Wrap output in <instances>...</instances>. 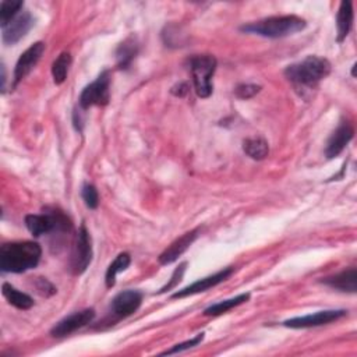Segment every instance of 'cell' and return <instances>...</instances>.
<instances>
[{"mask_svg":"<svg viewBox=\"0 0 357 357\" xmlns=\"http://www.w3.org/2000/svg\"><path fill=\"white\" fill-rule=\"evenodd\" d=\"M40 255V245L35 241L6 243L0 248V268L3 272L22 273L35 268Z\"/></svg>","mask_w":357,"mask_h":357,"instance_id":"obj_1","label":"cell"},{"mask_svg":"<svg viewBox=\"0 0 357 357\" xmlns=\"http://www.w3.org/2000/svg\"><path fill=\"white\" fill-rule=\"evenodd\" d=\"M331 73V63L318 56H307L298 63L286 67V78L297 86H315Z\"/></svg>","mask_w":357,"mask_h":357,"instance_id":"obj_2","label":"cell"},{"mask_svg":"<svg viewBox=\"0 0 357 357\" xmlns=\"http://www.w3.org/2000/svg\"><path fill=\"white\" fill-rule=\"evenodd\" d=\"M305 28V21L297 15L268 17L240 26L243 32L255 33L265 38H284L294 35Z\"/></svg>","mask_w":357,"mask_h":357,"instance_id":"obj_3","label":"cell"},{"mask_svg":"<svg viewBox=\"0 0 357 357\" xmlns=\"http://www.w3.org/2000/svg\"><path fill=\"white\" fill-rule=\"evenodd\" d=\"M194 89L199 98H208L212 93V77L216 70V59L211 54H197L190 59Z\"/></svg>","mask_w":357,"mask_h":357,"instance_id":"obj_4","label":"cell"},{"mask_svg":"<svg viewBox=\"0 0 357 357\" xmlns=\"http://www.w3.org/2000/svg\"><path fill=\"white\" fill-rule=\"evenodd\" d=\"M25 226L35 237H39L42 234H46L54 230L57 231L70 230L71 223L61 212L53 211L49 213H40V215H33V213L26 215Z\"/></svg>","mask_w":357,"mask_h":357,"instance_id":"obj_5","label":"cell"},{"mask_svg":"<svg viewBox=\"0 0 357 357\" xmlns=\"http://www.w3.org/2000/svg\"><path fill=\"white\" fill-rule=\"evenodd\" d=\"M110 99V74L102 71L98 78L86 85L79 95V106L88 109L91 106H105Z\"/></svg>","mask_w":357,"mask_h":357,"instance_id":"obj_6","label":"cell"},{"mask_svg":"<svg viewBox=\"0 0 357 357\" xmlns=\"http://www.w3.org/2000/svg\"><path fill=\"white\" fill-rule=\"evenodd\" d=\"M92 261V240L89 231L82 225L78 229L74 251L71 255V269L75 275H81L86 271Z\"/></svg>","mask_w":357,"mask_h":357,"instance_id":"obj_7","label":"cell"},{"mask_svg":"<svg viewBox=\"0 0 357 357\" xmlns=\"http://www.w3.org/2000/svg\"><path fill=\"white\" fill-rule=\"evenodd\" d=\"M346 312L347 311H344V310H325V311H318L315 314H308L304 317H296V318L286 319L283 322V325L287 328H293V329L321 326V325H326L333 321H337L339 318L344 317Z\"/></svg>","mask_w":357,"mask_h":357,"instance_id":"obj_8","label":"cell"},{"mask_svg":"<svg viewBox=\"0 0 357 357\" xmlns=\"http://www.w3.org/2000/svg\"><path fill=\"white\" fill-rule=\"evenodd\" d=\"M93 318H95V310L93 308H85V310L77 311L71 315H67L61 321H59L52 328L50 333H52V336H56V337L67 336V335L75 332L77 329L88 325L89 322H92Z\"/></svg>","mask_w":357,"mask_h":357,"instance_id":"obj_9","label":"cell"},{"mask_svg":"<svg viewBox=\"0 0 357 357\" xmlns=\"http://www.w3.org/2000/svg\"><path fill=\"white\" fill-rule=\"evenodd\" d=\"M43 52H45V43L43 42H36V43L31 45L20 56V59L15 64V68H14V84H13V86H17L32 71V68L40 60Z\"/></svg>","mask_w":357,"mask_h":357,"instance_id":"obj_10","label":"cell"},{"mask_svg":"<svg viewBox=\"0 0 357 357\" xmlns=\"http://www.w3.org/2000/svg\"><path fill=\"white\" fill-rule=\"evenodd\" d=\"M33 25V18L29 11L20 13L15 18H13L6 26H3V42L6 45H14L20 39H22L31 26Z\"/></svg>","mask_w":357,"mask_h":357,"instance_id":"obj_11","label":"cell"},{"mask_svg":"<svg viewBox=\"0 0 357 357\" xmlns=\"http://www.w3.org/2000/svg\"><path fill=\"white\" fill-rule=\"evenodd\" d=\"M231 273H233V268H225V269H222V271H219L213 275H209L206 278H202V279L185 286L181 290H177L176 293L172 294V298H183V297H187V296H192V294L205 291V290L222 283L223 280H226Z\"/></svg>","mask_w":357,"mask_h":357,"instance_id":"obj_12","label":"cell"},{"mask_svg":"<svg viewBox=\"0 0 357 357\" xmlns=\"http://www.w3.org/2000/svg\"><path fill=\"white\" fill-rule=\"evenodd\" d=\"M354 134V130L349 121H340L337 128L332 132V135L328 139L326 148H325V156L328 159L336 158L344 148L346 145L351 141Z\"/></svg>","mask_w":357,"mask_h":357,"instance_id":"obj_13","label":"cell"},{"mask_svg":"<svg viewBox=\"0 0 357 357\" xmlns=\"http://www.w3.org/2000/svg\"><path fill=\"white\" fill-rule=\"evenodd\" d=\"M142 303V294L137 290H124L112 300V311L117 317H128L134 314Z\"/></svg>","mask_w":357,"mask_h":357,"instance_id":"obj_14","label":"cell"},{"mask_svg":"<svg viewBox=\"0 0 357 357\" xmlns=\"http://www.w3.org/2000/svg\"><path fill=\"white\" fill-rule=\"evenodd\" d=\"M199 230L194 229L191 231L184 233L181 237L176 238L160 255H159V262L162 265H169L172 262H174L183 252H185L188 250V247L195 241V238L198 237Z\"/></svg>","mask_w":357,"mask_h":357,"instance_id":"obj_15","label":"cell"},{"mask_svg":"<svg viewBox=\"0 0 357 357\" xmlns=\"http://www.w3.org/2000/svg\"><path fill=\"white\" fill-rule=\"evenodd\" d=\"M322 283L326 286L340 290V291H349L356 293L357 290V271L356 268H350L346 271H342L333 276H328L322 279Z\"/></svg>","mask_w":357,"mask_h":357,"instance_id":"obj_16","label":"cell"},{"mask_svg":"<svg viewBox=\"0 0 357 357\" xmlns=\"http://www.w3.org/2000/svg\"><path fill=\"white\" fill-rule=\"evenodd\" d=\"M336 22H337V42H342L349 35L353 24V7L350 1L340 3Z\"/></svg>","mask_w":357,"mask_h":357,"instance_id":"obj_17","label":"cell"},{"mask_svg":"<svg viewBox=\"0 0 357 357\" xmlns=\"http://www.w3.org/2000/svg\"><path fill=\"white\" fill-rule=\"evenodd\" d=\"M250 300V293H243V294H238L233 298H229V300H223V301H219L216 304H212L209 305L208 308L204 310V315L206 317H216V315H220V314H225L227 311H230L231 308L245 303Z\"/></svg>","mask_w":357,"mask_h":357,"instance_id":"obj_18","label":"cell"},{"mask_svg":"<svg viewBox=\"0 0 357 357\" xmlns=\"http://www.w3.org/2000/svg\"><path fill=\"white\" fill-rule=\"evenodd\" d=\"M1 290H3V296L7 298V301L20 310H28L33 305V300L26 293L17 290L10 283H4Z\"/></svg>","mask_w":357,"mask_h":357,"instance_id":"obj_19","label":"cell"},{"mask_svg":"<svg viewBox=\"0 0 357 357\" xmlns=\"http://www.w3.org/2000/svg\"><path fill=\"white\" fill-rule=\"evenodd\" d=\"M130 262H131V257L127 252H121L114 258V261L107 266L106 275H105V282L107 287H113L116 284V276L120 272L126 271L130 266Z\"/></svg>","mask_w":357,"mask_h":357,"instance_id":"obj_20","label":"cell"},{"mask_svg":"<svg viewBox=\"0 0 357 357\" xmlns=\"http://www.w3.org/2000/svg\"><path fill=\"white\" fill-rule=\"evenodd\" d=\"M243 151L254 160H262L269 153L268 142L264 138H247L243 142Z\"/></svg>","mask_w":357,"mask_h":357,"instance_id":"obj_21","label":"cell"},{"mask_svg":"<svg viewBox=\"0 0 357 357\" xmlns=\"http://www.w3.org/2000/svg\"><path fill=\"white\" fill-rule=\"evenodd\" d=\"M71 64V56L68 52H63L52 64V77L54 84H63L67 78L68 67Z\"/></svg>","mask_w":357,"mask_h":357,"instance_id":"obj_22","label":"cell"},{"mask_svg":"<svg viewBox=\"0 0 357 357\" xmlns=\"http://www.w3.org/2000/svg\"><path fill=\"white\" fill-rule=\"evenodd\" d=\"M137 54V43L132 39H127L124 40L117 52H116V57H117V66L120 68H127L130 66V63L134 60Z\"/></svg>","mask_w":357,"mask_h":357,"instance_id":"obj_23","label":"cell"},{"mask_svg":"<svg viewBox=\"0 0 357 357\" xmlns=\"http://www.w3.org/2000/svg\"><path fill=\"white\" fill-rule=\"evenodd\" d=\"M24 3L22 1H15V0H4L0 4V21H1V28L6 26L13 18H15L21 11Z\"/></svg>","mask_w":357,"mask_h":357,"instance_id":"obj_24","label":"cell"},{"mask_svg":"<svg viewBox=\"0 0 357 357\" xmlns=\"http://www.w3.org/2000/svg\"><path fill=\"white\" fill-rule=\"evenodd\" d=\"M82 199L85 202V205L89 209H96L99 205V194L98 190L95 188V185L92 184H84L82 187Z\"/></svg>","mask_w":357,"mask_h":357,"instance_id":"obj_25","label":"cell"},{"mask_svg":"<svg viewBox=\"0 0 357 357\" xmlns=\"http://www.w3.org/2000/svg\"><path fill=\"white\" fill-rule=\"evenodd\" d=\"M204 335H205V333H204V332H201V333H198L195 337H192V339H190V340H185V342L178 343V344H174L172 349H169V350L163 351L162 354H163V356H166V354H174V353L184 351V350H187V349H191V347H194V346L199 344V343L204 340Z\"/></svg>","mask_w":357,"mask_h":357,"instance_id":"obj_26","label":"cell"},{"mask_svg":"<svg viewBox=\"0 0 357 357\" xmlns=\"http://www.w3.org/2000/svg\"><path fill=\"white\" fill-rule=\"evenodd\" d=\"M185 266H187V262H181V264L174 269V272L172 273L170 280H169L158 293L160 294V293H166L167 290L174 289V287L181 282V278H183V275H184V272H185Z\"/></svg>","mask_w":357,"mask_h":357,"instance_id":"obj_27","label":"cell"},{"mask_svg":"<svg viewBox=\"0 0 357 357\" xmlns=\"http://www.w3.org/2000/svg\"><path fill=\"white\" fill-rule=\"evenodd\" d=\"M261 91L259 85L255 84H241L234 89V95L238 99H250L252 96H255L258 92Z\"/></svg>","mask_w":357,"mask_h":357,"instance_id":"obj_28","label":"cell"},{"mask_svg":"<svg viewBox=\"0 0 357 357\" xmlns=\"http://www.w3.org/2000/svg\"><path fill=\"white\" fill-rule=\"evenodd\" d=\"M38 290H39L40 294H45V296H52V294L56 293L54 286L52 283H49L46 279H43V278H40L38 280Z\"/></svg>","mask_w":357,"mask_h":357,"instance_id":"obj_29","label":"cell"}]
</instances>
